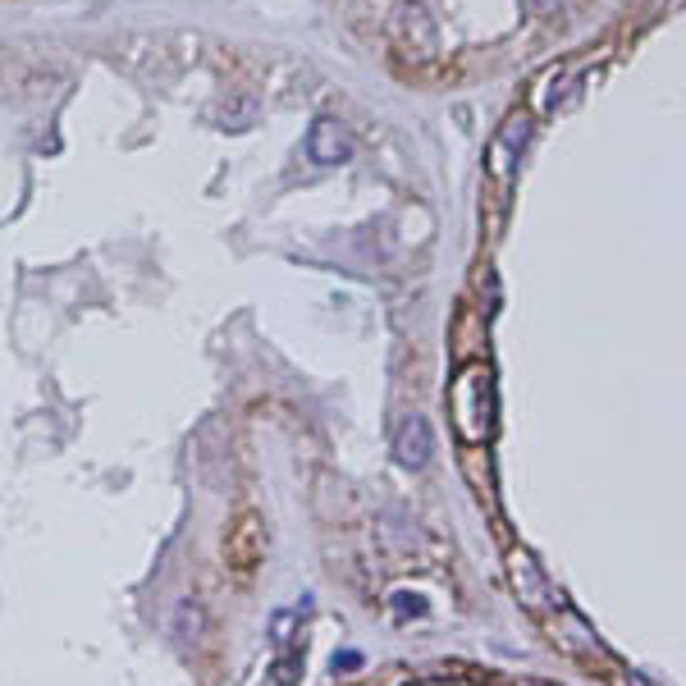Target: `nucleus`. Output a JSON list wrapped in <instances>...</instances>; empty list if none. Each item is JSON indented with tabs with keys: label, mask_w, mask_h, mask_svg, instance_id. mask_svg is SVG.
<instances>
[{
	"label": "nucleus",
	"mask_w": 686,
	"mask_h": 686,
	"mask_svg": "<svg viewBox=\"0 0 686 686\" xmlns=\"http://www.w3.org/2000/svg\"><path fill=\"white\" fill-rule=\"evenodd\" d=\"M617 686H655V682H645V677H636V673H632V677L617 673Z\"/></svg>",
	"instance_id": "9d476101"
},
{
	"label": "nucleus",
	"mask_w": 686,
	"mask_h": 686,
	"mask_svg": "<svg viewBox=\"0 0 686 686\" xmlns=\"http://www.w3.org/2000/svg\"><path fill=\"white\" fill-rule=\"evenodd\" d=\"M449 412L454 426L467 444H486L495 430V375L486 362H467L449 389Z\"/></svg>",
	"instance_id": "f257e3e1"
},
{
	"label": "nucleus",
	"mask_w": 686,
	"mask_h": 686,
	"mask_svg": "<svg viewBox=\"0 0 686 686\" xmlns=\"http://www.w3.org/2000/svg\"><path fill=\"white\" fill-rule=\"evenodd\" d=\"M508 576H512V591L522 595V604H527L536 617H549V613H554V595H549V581L540 576V568H536L531 554L512 549V554H508Z\"/></svg>",
	"instance_id": "7ed1b4c3"
},
{
	"label": "nucleus",
	"mask_w": 686,
	"mask_h": 686,
	"mask_svg": "<svg viewBox=\"0 0 686 686\" xmlns=\"http://www.w3.org/2000/svg\"><path fill=\"white\" fill-rule=\"evenodd\" d=\"M527 137H531V115H512V119L490 137V152H486L490 179H499V184L512 179V169H518V160H522Z\"/></svg>",
	"instance_id": "f03ea898"
},
{
	"label": "nucleus",
	"mask_w": 686,
	"mask_h": 686,
	"mask_svg": "<svg viewBox=\"0 0 686 686\" xmlns=\"http://www.w3.org/2000/svg\"><path fill=\"white\" fill-rule=\"evenodd\" d=\"M394 454L403 467H426L430 454H435V435H430V422L426 417H407L398 426V439H394Z\"/></svg>",
	"instance_id": "423d86ee"
},
{
	"label": "nucleus",
	"mask_w": 686,
	"mask_h": 686,
	"mask_svg": "<svg viewBox=\"0 0 686 686\" xmlns=\"http://www.w3.org/2000/svg\"><path fill=\"white\" fill-rule=\"evenodd\" d=\"M293 627H298V613H280V617H274V645H280V649H289V641H293Z\"/></svg>",
	"instance_id": "6e6552de"
},
{
	"label": "nucleus",
	"mask_w": 686,
	"mask_h": 686,
	"mask_svg": "<svg viewBox=\"0 0 686 686\" xmlns=\"http://www.w3.org/2000/svg\"><path fill=\"white\" fill-rule=\"evenodd\" d=\"M298 668H302V664H298L293 655L280 659V664H274V686H293V682H298Z\"/></svg>",
	"instance_id": "1a4fd4ad"
},
{
	"label": "nucleus",
	"mask_w": 686,
	"mask_h": 686,
	"mask_svg": "<svg viewBox=\"0 0 686 686\" xmlns=\"http://www.w3.org/2000/svg\"><path fill=\"white\" fill-rule=\"evenodd\" d=\"M261 554H266V527L252 518H238L233 527H229V536H225V559L238 568V572H252L257 563H261Z\"/></svg>",
	"instance_id": "20e7f679"
},
{
	"label": "nucleus",
	"mask_w": 686,
	"mask_h": 686,
	"mask_svg": "<svg viewBox=\"0 0 686 686\" xmlns=\"http://www.w3.org/2000/svg\"><path fill=\"white\" fill-rule=\"evenodd\" d=\"M306 152H312L316 165H343L353 156V137L339 119H316L312 137H306Z\"/></svg>",
	"instance_id": "39448f33"
},
{
	"label": "nucleus",
	"mask_w": 686,
	"mask_h": 686,
	"mask_svg": "<svg viewBox=\"0 0 686 686\" xmlns=\"http://www.w3.org/2000/svg\"><path fill=\"white\" fill-rule=\"evenodd\" d=\"M169 632H175L184 645H193V641L206 632V613H201V604L179 600V604H175V617H169Z\"/></svg>",
	"instance_id": "0eeeda50"
}]
</instances>
